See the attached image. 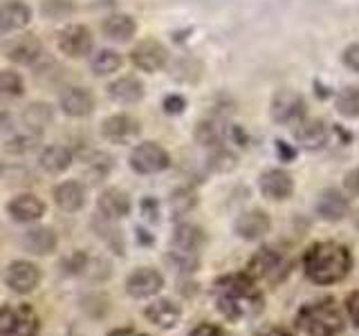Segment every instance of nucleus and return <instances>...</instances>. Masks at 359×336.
Instances as JSON below:
<instances>
[{"mask_svg": "<svg viewBox=\"0 0 359 336\" xmlns=\"http://www.w3.org/2000/svg\"><path fill=\"white\" fill-rule=\"evenodd\" d=\"M351 216H353V224H355V229L359 231V209H357V211H353Z\"/></svg>", "mask_w": 359, "mask_h": 336, "instance_id": "obj_47", "label": "nucleus"}, {"mask_svg": "<svg viewBox=\"0 0 359 336\" xmlns=\"http://www.w3.org/2000/svg\"><path fill=\"white\" fill-rule=\"evenodd\" d=\"M344 309H346L348 321H351V323L355 325V328H359V289L351 291V294L346 296Z\"/></svg>", "mask_w": 359, "mask_h": 336, "instance_id": "obj_39", "label": "nucleus"}, {"mask_svg": "<svg viewBox=\"0 0 359 336\" xmlns=\"http://www.w3.org/2000/svg\"><path fill=\"white\" fill-rule=\"evenodd\" d=\"M54 202L65 213H76L86 204V186L79 179H65L54 186Z\"/></svg>", "mask_w": 359, "mask_h": 336, "instance_id": "obj_24", "label": "nucleus"}, {"mask_svg": "<svg viewBox=\"0 0 359 336\" xmlns=\"http://www.w3.org/2000/svg\"><path fill=\"white\" fill-rule=\"evenodd\" d=\"M334 108L346 119H359V88H344L334 97Z\"/></svg>", "mask_w": 359, "mask_h": 336, "instance_id": "obj_34", "label": "nucleus"}, {"mask_svg": "<svg viewBox=\"0 0 359 336\" xmlns=\"http://www.w3.org/2000/svg\"><path fill=\"white\" fill-rule=\"evenodd\" d=\"M355 258L346 244L337 240L312 242L301 255V269L306 278L317 287L339 285L351 276Z\"/></svg>", "mask_w": 359, "mask_h": 336, "instance_id": "obj_2", "label": "nucleus"}, {"mask_svg": "<svg viewBox=\"0 0 359 336\" xmlns=\"http://www.w3.org/2000/svg\"><path fill=\"white\" fill-rule=\"evenodd\" d=\"M254 336H297L294 332H290L285 328H278V325H269V328L258 330Z\"/></svg>", "mask_w": 359, "mask_h": 336, "instance_id": "obj_45", "label": "nucleus"}, {"mask_svg": "<svg viewBox=\"0 0 359 336\" xmlns=\"http://www.w3.org/2000/svg\"><path fill=\"white\" fill-rule=\"evenodd\" d=\"M54 121V108L50 104H29L22 110V123H25V130L32 132H43L45 128Z\"/></svg>", "mask_w": 359, "mask_h": 336, "instance_id": "obj_30", "label": "nucleus"}, {"mask_svg": "<svg viewBox=\"0 0 359 336\" xmlns=\"http://www.w3.org/2000/svg\"><path fill=\"white\" fill-rule=\"evenodd\" d=\"M41 318L36 309L25 302H7L0 307V336H36Z\"/></svg>", "mask_w": 359, "mask_h": 336, "instance_id": "obj_5", "label": "nucleus"}, {"mask_svg": "<svg viewBox=\"0 0 359 336\" xmlns=\"http://www.w3.org/2000/svg\"><path fill=\"white\" fill-rule=\"evenodd\" d=\"M59 104H61L63 115L72 117V119H83L95 110V97L88 88L72 85V88L63 90Z\"/></svg>", "mask_w": 359, "mask_h": 336, "instance_id": "obj_21", "label": "nucleus"}, {"mask_svg": "<svg viewBox=\"0 0 359 336\" xmlns=\"http://www.w3.org/2000/svg\"><path fill=\"white\" fill-rule=\"evenodd\" d=\"M269 117L278 126H294L306 117V99L292 88L276 90L269 104Z\"/></svg>", "mask_w": 359, "mask_h": 336, "instance_id": "obj_7", "label": "nucleus"}, {"mask_svg": "<svg viewBox=\"0 0 359 336\" xmlns=\"http://www.w3.org/2000/svg\"><path fill=\"white\" fill-rule=\"evenodd\" d=\"M189 336H227V332L216 323H200L189 332Z\"/></svg>", "mask_w": 359, "mask_h": 336, "instance_id": "obj_42", "label": "nucleus"}, {"mask_svg": "<svg viewBox=\"0 0 359 336\" xmlns=\"http://www.w3.org/2000/svg\"><path fill=\"white\" fill-rule=\"evenodd\" d=\"M97 206H99V213H101V218H106V220H112V222H117V220H123L130 213L133 204H130V195L126 193V190H121V188H106L104 193L99 195L97 200Z\"/></svg>", "mask_w": 359, "mask_h": 336, "instance_id": "obj_22", "label": "nucleus"}, {"mask_svg": "<svg viewBox=\"0 0 359 336\" xmlns=\"http://www.w3.org/2000/svg\"><path fill=\"white\" fill-rule=\"evenodd\" d=\"M108 336H146L144 332H137L133 328H119V330H112Z\"/></svg>", "mask_w": 359, "mask_h": 336, "instance_id": "obj_46", "label": "nucleus"}, {"mask_svg": "<svg viewBox=\"0 0 359 336\" xmlns=\"http://www.w3.org/2000/svg\"><path fill=\"white\" fill-rule=\"evenodd\" d=\"M32 20V7L22 0H5L0 5V31H22Z\"/></svg>", "mask_w": 359, "mask_h": 336, "instance_id": "obj_23", "label": "nucleus"}, {"mask_svg": "<svg viewBox=\"0 0 359 336\" xmlns=\"http://www.w3.org/2000/svg\"><path fill=\"white\" fill-rule=\"evenodd\" d=\"M213 305L218 314L229 323L254 321L265 309V294L258 283L245 272L220 276L213 283Z\"/></svg>", "mask_w": 359, "mask_h": 336, "instance_id": "obj_1", "label": "nucleus"}, {"mask_svg": "<svg viewBox=\"0 0 359 336\" xmlns=\"http://www.w3.org/2000/svg\"><path fill=\"white\" fill-rule=\"evenodd\" d=\"M56 45L59 50L67 56V59H86V56L93 52V31H90L81 22H70L59 29V36H56Z\"/></svg>", "mask_w": 359, "mask_h": 336, "instance_id": "obj_8", "label": "nucleus"}, {"mask_svg": "<svg viewBox=\"0 0 359 336\" xmlns=\"http://www.w3.org/2000/svg\"><path fill=\"white\" fill-rule=\"evenodd\" d=\"M45 211H48L45 202L36 195H32V193H20L16 197H11L9 204H7L9 218L14 222H20V224H29V222L41 220L45 216Z\"/></svg>", "mask_w": 359, "mask_h": 336, "instance_id": "obj_20", "label": "nucleus"}, {"mask_svg": "<svg viewBox=\"0 0 359 336\" xmlns=\"http://www.w3.org/2000/svg\"><path fill=\"white\" fill-rule=\"evenodd\" d=\"M41 11L48 18L56 20V18H63L67 14H72V5H70V0H43Z\"/></svg>", "mask_w": 359, "mask_h": 336, "instance_id": "obj_38", "label": "nucleus"}, {"mask_svg": "<svg viewBox=\"0 0 359 336\" xmlns=\"http://www.w3.org/2000/svg\"><path fill=\"white\" fill-rule=\"evenodd\" d=\"M292 137H294L297 146L306 150H319L328 144L330 137V130L325 126L323 119H310V117H303L299 123L292 126Z\"/></svg>", "mask_w": 359, "mask_h": 336, "instance_id": "obj_17", "label": "nucleus"}, {"mask_svg": "<svg viewBox=\"0 0 359 336\" xmlns=\"http://www.w3.org/2000/svg\"><path fill=\"white\" fill-rule=\"evenodd\" d=\"M272 231V218L263 209L243 211L233 222V233L245 242H258Z\"/></svg>", "mask_w": 359, "mask_h": 336, "instance_id": "obj_13", "label": "nucleus"}, {"mask_svg": "<svg viewBox=\"0 0 359 336\" xmlns=\"http://www.w3.org/2000/svg\"><path fill=\"white\" fill-rule=\"evenodd\" d=\"M198 204V195L194 188L189 186H182L171 193V197H168V206H171V213L175 218H182L187 216V213L194 209Z\"/></svg>", "mask_w": 359, "mask_h": 336, "instance_id": "obj_35", "label": "nucleus"}, {"mask_svg": "<svg viewBox=\"0 0 359 336\" xmlns=\"http://www.w3.org/2000/svg\"><path fill=\"white\" fill-rule=\"evenodd\" d=\"M106 90H108V97L121 106L140 104V101L144 99V83L137 76H119Z\"/></svg>", "mask_w": 359, "mask_h": 336, "instance_id": "obj_25", "label": "nucleus"}, {"mask_svg": "<svg viewBox=\"0 0 359 336\" xmlns=\"http://www.w3.org/2000/svg\"><path fill=\"white\" fill-rule=\"evenodd\" d=\"M123 65V56L117 50H99L93 59H90V70H93L97 76H108L121 70Z\"/></svg>", "mask_w": 359, "mask_h": 336, "instance_id": "obj_32", "label": "nucleus"}, {"mask_svg": "<svg viewBox=\"0 0 359 336\" xmlns=\"http://www.w3.org/2000/svg\"><path fill=\"white\" fill-rule=\"evenodd\" d=\"M144 316L160 330H175L182 321V307L171 298H155L144 307Z\"/></svg>", "mask_w": 359, "mask_h": 336, "instance_id": "obj_18", "label": "nucleus"}, {"mask_svg": "<svg viewBox=\"0 0 359 336\" xmlns=\"http://www.w3.org/2000/svg\"><path fill=\"white\" fill-rule=\"evenodd\" d=\"M344 190L348 197H359V166L351 168L344 175Z\"/></svg>", "mask_w": 359, "mask_h": 336, "instance_id": "obj_41", "label": "nucleus"}, {"mask_svg": "<svg viewBox=\"0 0 359 336\" xmlns=\"http://www.w3.org/2000/svg\"><path fill=\"white\" fill-rule=\"evenodd\" d=\"M294 328L303 336H341L346 332V314L334 298L310 300L299 307Z\"/></svg>", "mask_w": 359, "mask_h": 336, "instance_id": "obj_3", "label": "nucleus"}, {"mask_svg": "<svg viewBox=\"0 0 359 336\" xmlns=\"http://www.w3.org/2000/svg\"><path fill=\"white\" fill-rule=\"evenodd\" d=\"M283 267H285L283 255L276 249H272V246H263V249H258L250 258V262H247L243 272L247 276H252L256 283H261V280H276Z\"/></svg>", "mask_w": 359, "mask_h": 336, "instance_id": "obj_15", "label": "nucleus"}, {"mask_svg": "<svg viewBox=\"0 0 359 336\" xmlns=\"http://www.w3.org/2000/svg\"><path fill=\"white\" fill-rule=\"evenodd\" d=\"M39 132H32V130H25L20 134H14L11 139L5 141V150L7 153H14V155H22V153H29L32 148H36L39 144Z\"/></svg>", "mask_w": 359, "mask_h": 336, "instance_id": "obj_36", "label": "nucleus"}, {"mask_svg": "<svg viewBox=\"0 0 359 336\" xmlns=\"http://www.w3.org/2000/svg\"><path fill=\"white\" fill-rule=\"evenodd\" d=\"M207 244V233L202 231L198 224L182 222L177 224L171 238V260L180 272H196L200 267V251Z\"/></svg>", "mask_w": 359, "mask_h": 336, "instance_id": "obj_4", "label": "nucleus"}, {"mask_svg": "<svg viewBox=\"0 0 359 336\" xmlns=\"http://www.w3.org/2000/svg\"><path fill=\"white\" fill-rule=\"evenodd\" d=\"M5 54L18 65H32L43 56V43L34 34H20L5 45Z\"/></svg>", "mask_w": 359, "mask_h": 336, "instance_id": "obj_19", "label": "nucleus"}, {"mask_svg": "<svg viewBox=\"0 0 359 336\" xmlns=\"http://www.w3.org/2000/svg\"><path fill=\"white\" fill-rule=\"evenodd\" d=\"M79 162L83 166V175L90 179L93 184L104 182V179L110 175V171L115 168V162L108 153H101V150H86L79 155Z\"/></svg>", "mask_w": 359, "mask_h": 336, "instance_id": "obj_26", "label": "nucleus"}, {"mask_svg": "<svg viewBox=\"0 0 359 336\" xmlns=\"http://www.w3.org/2000/svg\"><path fill=\"white\" fill-rule=\"evenodd\" d=\"M238 164V157H236L229 148H213L211 157H209V168L216 173H229Z\"/></svg>", "mask_w": 359, "mask_h": 336, "instance_id": "obj_37", "label": "nucleus"}, {"mask_svg": "<svg viewBox=\"0 0 359 336\" xmlns=\"http://www.w3.org/2000/svg\"><path fill=\"white\" fill-rule=\"evenodd\" d=\"M25 94V81L14 70H0V101H14Z\"/></svg>", "mask_w": 359, "mask_h": 336, "instance_id": "obj_33", "label": "nucleus"}, {"mask_svg": "<svg viewBox=\"0 0 359 336\" xmlns=\"http://www.w3.org/2000/svg\"><path fill=\"white\" fill-rule=\"evenodd\" d=\"M130 61L133 65L142 72H160L168 61V50L160 41L155 38H144L130 50Z\"/></svg>", "mask_w": 359, "mask_h": 336, "instance_id": "obj_14", "label": "nucleus"}, {"mask_svg": "<svg viewBox=\"0 0 359 336\" xmlns=\"http://www.w3.org/2000/svg\"><path fill=\"white\" fill-rule=\"evenodd\" d=\"M314 213L319 220L337 224L351 216V197L339 188H323L314 202Z\"/></svg>", "mask_w": 359, "mask_h": 336, "instance_id": "obj_11", "label": "nucleus"}, {"mask_svg": "<svg viewBox=\"0 0 359 336\" xmlns=\"http://www.w3.org/2000/svg\"><path fill=\"white\" fill-rule=\"evenodd\" d=\"M128 164L140 175H157L171 166V155L157 141H142L130 150Z\"/></svg>", "mask_w": 359, "mask_h": 336, "instance_id": "obj_6", "label": "nucleus"}, {"mask_svg": "<svg viewBox=\"0 0 359 336\" xmlns=\"http://www.w3.org/2000/svg\"><path fill=\"white\" fill-rule=\"evenodd\" d=\"M41 283V269L29 260H14L5 269V285L14 294H32Z\"/></svg>", "mask_w": 359, "mask_h": 336, "instance_id": "obj_16", "label": "nucleus"}, {"mask_svg": "<svg viewBox=\"0 0 359 336\" xmlns=\"http://www.w3.org/2000/svg\"><path fill=\"white\" fill-rule=\"evenodd\" d=\"M229 126H222L218 121H200L196 128V141L207 148H220L224 137H227Z\"/></svg>", "mask_w": 359, "mask_h": 336, "instance_id": "obj_31", "label": "nucleus"}, {"mask_svg": "<svg viewBox=\"0 0 359 336\" xmlns=\"http://www.w3.org/2000/svg\"><path fill=\"white\" fill-rule=\"evenodd\" d=\"M74 162V153L67 148V146H61V144H54V146H48L41 157H39V164L45 173L50 175H61L65 173L67 168L72 166Z\"/></svg>", "mask_w": 359, "mask_h": 336, "instance_id": "obj_27", "label": "nucleus"}, {"mask_svg": "<svg viewBox=\"0 0 359 336\" xmlns=\"http://www.w3.org/2000/svg\"><path fill=\"white\" fill-rule=\"evenodd\" d=\"M142 216L151 222H157L160 220V204H157L155 197H144L142 200Z\"/></svg>", "mask_w": 359, "mask_h": 336, "instance_id": "obj_44", "label": "nucleus"}, {"mask_svg": "<svg viewBox=\"0 0 359 336\" xmlns=\"http://www.w3.org/2000/svg\"><path fill=\"white\" fill-rule=\"evenodd\" d=\"M258 190L269 202H285L294 195V177L283 168H267L258 175Z\"/></svg>", "mask_w": 359, "mask_h": 336, "instance_id": "obj_12", "label": "nucleus"}, {"mask_svg": "<svg viewBox=\"0 0 359 336\" xmlns=\"http://www.w3.org/2000/svg\"><path fill=\"white\" fill-rule=\"evenodd\" d=\"M101 31H104L108 41L128 43L135 36V31H137V22L128 14H112L101 22Z\"/></svg>", "mask_w": 359, "mask_h": 336, "instance_id": "obj_28", "label": "nucleus"}, {"mask_svg": "<svg viewBox=\"0 0 359 336\" xmlns=\"http://www.w3.org/2000/svg\"><path fill=\"white\" fill-rule=\"evenodd\" d=\"M187 108V99L180 97V94H168L164 99V112L166 115H180V112H184Z\"/></svg>", "mask_w": 359, "mask_h": 336, "instance_id": "obj_43", "label": "nucleus"}, {"mask_svg": "<svg viewBox=\"0 0 359 336\" xmlns=\"http://www.w3.org/2000/svg\"><path fill=\"white\" fill-rule=\"evenodd\" d=\"M56 233L50 227H34L22 235V246L34 255H50L56 249Z\"/></svg>", "mask_w": 359, "mask_h": 336, "instance_id": "obj_29", "label": "nucleus"}, {"mask_svg": "<svg viewBox=\"0 0 359 336\" xmlns=\"http://www.w3.org/2000/svg\"><path fill=\"white\" fill-rule=\"evenodd\" d=\"M341 61H344V65L348 67V70H353V72L359 74V41L348 45V48L344 50V54H341Z\"/></svg>", "mask_w": 359, "mask_h": 336, "instance_id": "obj_40", "label": "nucleus"}, {"mask_svg": "<svg viewBox=\"0 0 359 336\" xmlns=\"http://www.w3.org/2000/svg\"><path fill=\"white\" fill-rule=\"evenodd\" d=\"M101 134H104V139L110 144L128 146L142 134V123L133 115H126V112H121V115H110L101 121Z\"/></svg>", "mask_w": 359, "mask_h": 336, "instance_id": "obj_10", "label": "nucleus"}, {"mask_svg": "<svg viewBox=\"0 0 359 336\" xmlns=\"http://www.w3.org/2000/svg\"><path fill=\"white\" fill-rule=\"evenodd\" d=\"M164 289V276L155 267H137L126 278V294L135 300L155 298Z\"/></svg>", "mask_w": 359, "mask_h": 336, "instance_id": "obj_9", "label": "nucleus"}]
</instances>
